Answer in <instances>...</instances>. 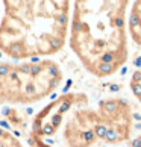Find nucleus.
Returning a JSON list of instances; mask_svg holds the SVG:
<instances>
[{
  "label": "nucleus",
  "mask_w": 141,
  "mask_h": 147,
  "mask_svg": "<svg viewBox=\"0 0 141 147\" xmlns=\"http://www.w3.org/2000/svg\"><path fill=\"white\" fill-rule=\"evenodd\" d=\"M0 147H24L12 132L0 127Z\"/></svg>",
  "instance_id": "obj_7"
},
{
  "label": "nucleus",
  "mask_w": 141,
  "mask_h": 147,
  "mask_svg": "<svg viewBox=\"0 0 141 147\" xmlns=\"http://www.w3.org/2000/svg\"><path fill=\"white\" fill-rule=\"evenodd\" d=\"M129 86H131V91H132V94L135 96V99L141 103V67L138 70H135L134 74L131 76Z\"/></svg>",
  "instance_id": "obj_8"
},
{
  "label": "nucleus",
  "mask_w": 141,
  "mask_h": 147,
  "mask_svg": "<svg viewBox=\"0 0 141 147\" xmlns=\"http://www.w3.org/2000/svg\"><path fill=\"white\" fill-rule=\"evenodd\" d=\"M90 100L78 103L67 112L52 147L61 141L64 147H93L96 144L115 146L131 138L134 115L131 103L120 97H106L96 108Z\"/></svg>",
  "instance_id": "obj_3"
},
{
  "label": "nucleus",
  "mask_w": 141,
  "mask_h": 147,
  "mask_svg": "<svg viewBox=\"0 0 141 147\" xmlns=\"http://www.w3.org/2000/svg\"><path fill=\"white\" fill-rule=\"evenodd\" d=\"M70 20V47L96 78L115 74L129 58L126 0H79Z\"/></svg>",
  "instance_id": "obj_1"
},
{
  "label": "nucleus",
  "mask_w": 141,
  "mask_h": 147,
  "mask_svg": "<svg viewBox=\"0 0 141 147\" xmlns=\"http://www.w3.org/2000/svg\"><path fill=\"white\" fill-rule=\"evenodd\" d=\"M128 147H141V135H138L135 140H132Z\"/></svg>",
  "instance_id": "obj_9"
},
{
  "label": "nucleus",
  "mask_w": 141,
  "mask_h": 147,
  "mask_svg": "<svg viewBox=\"0 0 141 147\" xmlns=\"http://www.w3.org/2000/svg\"><path fill=\"white\" fill-rule=\"evenodd\" d=\"M90 100L85 92H64L35 114L29 130L30 147H52L67 112L78 103Z\"/></svg>",
  "instance_id": "obj_5"
},
{
  "label": "nucleus",
  "mask_w": 141,
  "mask_h": 147,
  "mask_svg": "<svg viewBox=\"0 0 141 147\" xmlns=\"http://www.w3.org/2000/svg\"><path fill=\"white\" fill-rule=\"evenodd\" d=\"M64 74L52 59L0 64V106L32 105L53 94Z\"/></svg>",
  "instance_id": "obj_4"
},
{
  "label": "nucleus",
  "mask_w": 141,
  "mask_h": 147,
  "mask_svg": "<svg viewBox=\"0 0 141 147\" xmlns=\"http://www.w3.org/2000/svg\"><path fill=\"white\" fill-rule=\"evenodd\" d=\"M128 29L131 38L138 47H141V2H134L129 11Z\"/></svg>",
  "instance_id": "obj_6"
},
{
  "label": "nucleus",
  "mask_w": 141,
  "mask_h": 147,
  "mask_svg": "<svg viewBox=\"0 0 141 147\" xmlns=\"http://www.w3.org/2000/svg\"><path fill=\"white\" fill-rule=\"evenodd\" d=\"M0 20V52L15 59L50 56L65 44L70 28L67 0H6Z\"/></svg>",
  "instance_id": "obj_2"
}]
</instances>
